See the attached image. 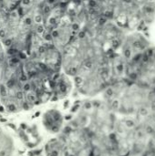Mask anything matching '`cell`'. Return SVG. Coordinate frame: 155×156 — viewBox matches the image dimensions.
I'll return each mask as SVG.
<instances>
[{"label": "cell", "instance_id": "1", "mask_svg": "<svg viewBox=\"0 0 155 156\" xmlns=\"http://www.w3.org/2000/svg\"><path fill=\"white\" fill-rule=\"evenodd\" d=\"M102 94L104 101L114 113L128 117H133L154 101L152 89L127 79L111 82Z\"/></svg>", "mask_w": 155, "mask_h": 156}, {"label": "cell", "instance_id": "2", "mask_svg": "<svg viewBox=\"0 0 155 156\" xmlns=\"http://www.w3.org/2000/svg\"><path fill=\"white\" fill-rule=\"evenodd\" d=\"M126 79L150 89L155 88V46H151L143 55L128 63Z\"/></svg>", "mask_w": 155, "mask_h": 156}, {"label": "cell", "instance_id": "3", "mask_svg": "<svg viewBox=\"0 0 155 156\" xmlns=\"http://www.w3.org/2000/svg\"><path fill=\"white\" fill-rule=\"evenodd\" d=\"M140 4L136 0H120L112 20L127 32L139 31Z\"/></svg>", "mask_w": 155, "mask_h": 156}, {"label": "cell", "instance_id": "4", "mask_svg": "<svg viewBox=\"0 0 155 156\" xmlns=\"http://www.w3.org/2000/svg\"><path fill=\"white\" fill-rule=\"evenodd\" d=\"M152 46L151 41L142 31H131L125 35L118 52L130 63L143 55Z\"/></svg>", "mask_w": 155, "mask_h": 156}, {"label": "cell", "instance_id": "5", "mask_svg": "<svg viewBox=\"0 0 155 156\" xmlns=\"http://www.w3.org/2000/svg\"><path fill=\"white\" fill-rule=\"evenodd\" d=\"M137 125L150 136L155 135V100L133 116Z\"/></svg>", "mask_w": 155, "mask_h": 156}, {"label": "cell", "instance_id": "6", "mask_svg": "<svg viewBox=\"0 0 155 156\" xmlns=\"http://www.w3.org/2000/svg\"><path fill=\"white\" fill-rule=\"evenodd\" d=\"M155 21V0L140 4L139 31H145Z\"/></svg>", "mask_w": 155, "mask_h": 156}, {"label": "cell", "instance_id": "7", "mask_svg": "<svg viewBox=\"0 0 155 156\" xmlns=\"http://www.w3.org/2000/svg\"><path fill=\"white\" fill-rule=\"evenodd\" d=\"M23 0H0L1 4L9 11L16 9Z\"/></svg>", "mask_w": 155, "mask_h": 156}, {"label": "cell", "instance_id": "8", "mask_svg": "<svg viewBox=\"0 0 155 156\" xmlns=\"http://www.w3.org/2000/svg\"><path fill=\"white\" fill-rule=\"evenodd\" d=\"M148 150L152 153L153 156H155V135L152 136V138H151V141H150V144H149Z\"/></svg>", "mask_w": 155, "mask_h": 156}, {"label": "cell", "instance_id": "9", "mask_svg": "<svg viewBox=\"0 0 155 156\" xmlns=\"http://www.w3.org/2000/svg\"><path fill=\"white\" fill-rule=\"evenodd\" d=\"M37 1H39V2H43V1H47V2H49L50 0H37ZM52 3H55V2H58V4H61V3H68V2H70L72 0H51Z\"/></svg>", "mask_w": 155, "mask_h": 156}, {"label": "cell", "instance_id": "10", "mask_svg": "<svg viewBox=\"0 0 155 156\" xmlns=\"http://www.w3.org/2000/svg\"><path fill=\"white\" fill-rule=\"evenodd\" d=\"M138 1L139 3H143V2H147V1H151V0H136Z\"/></svg>", "mask_w": 155, "mask_h": 156}, {"label": "cell", "instance_id": "11", "mask_svg": "<svg viewBox=\"0 0 155 156\" xmlns=\"http://www.w3.org/2000/svg\"><path fill=\"white\" fill-rule=\"evenodd\" d=\"M153 96H154V100H155V88L153 89Z\"/></svg>", "mask_w": 155, "mask_h": 156}]
</instances>
